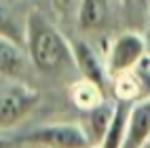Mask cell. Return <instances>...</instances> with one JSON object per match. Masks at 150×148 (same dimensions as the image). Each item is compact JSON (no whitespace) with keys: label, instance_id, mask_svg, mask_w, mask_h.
<instances>
[{"label":"cell","instance_id":"obj_19","mask_svg":"<svg viewBox=\"0 0 150 148\" xmlns=\"http://www.w3.org/2000/svg\"><path fill=\"white\" fill-rule=\"evenodd\" d=\"M148 4H150V0H148Z\"/></svg>","mask_w":150,"mask_h":148},{"label":"cell","instance_id":"obj_18","mask_svg":"<svg viewBox=\"0 0 150 148\" xmlns=\"http://www.w3.org/2000/svg\"><path fill=\"white\" fill-rule=\"evenodd\" d=\"M142 148H150V137H148V140H146V144H144Z\"/></svg>","mask_w":150,"mask_h":148},{"label":"cell","instance_id":"obj_17","mask_svg":"<svg viewBox=\"0 0 150 148\" xmlns=\"http://www.w3.org/2000/svg\"><path fill=\"white\" fill-rule=\"evenodd\" d=\"M62 4H72V0H59Z\"/></svg>","mask_w":150,"mask_h":148},{"label":"cell","instance_id":"obj_13","mask_svg":"<svg viewBox=\"0 0 150 148\" xmlns=\"http://www.w3.org/2000/svg\"><path fill=\"white\" fill-rule=\"evenodd\" d=\"M0 36L11 38L13 42L25 47V21L19 23L4 2H0Z\"/></svg>","mask_w":150,"mask_h":148},{"label":"cell","instance_id":"obj_15","mask_svg":"<svg viewBox=\"0 0 150 148\" xmlns=\"http://www.w3.org/2000/svg\"><path fill=\"white\" fill-rule=\"evenodd\" d=\"M125 2H131V4H148V0H125Z\"/></svg>","mask_w":150,"mask_h":148},{"label":"cell","instance_id":"obj_5","mask_svg":"<svg viewBox=\"0 0 150 148\" xmlns=\"http://www.w3.org/2000/svg\"><path fill=\"white\" fill-rule=\"evenodd\" d=\"M70 42H72L74 64H76V70L81 72V78H87V81L95 83L97 87H102L106 91L108 83L112 81L108 72L106 57L87 40H70Z\"/></svg>","mask_w":150,"mask_h":148},{"label":"cell","instance_id":"obj_7","mask_svg":"<svg viewBox=\"0 0 150 148\" xmlns=\"http://www.w3.org/2000/svg\"><path fill=\"white\" fill-rule=\"evenodd\" d=\"M30 55L25 47L13 42L11 38L0 36V74L11 78V81H19V74L28 70Z\"/></svg>","mask_w":150,"mask_h":148},{"label":"cell","instance_id":"obj_9","mask_svg":"<svg viewBox=\"0 0 150 148\" xmlns=\"http://www.w3.org/2000/svg\"><path fill=\"white\" fill-rule=\"evenodd\" d=\"M114 106L116 102H108L104 100L99 106L91 108L87 114V121H85V131L89 135V140H91L93 146H99L104 140V135L108 131V127H110V121H112V114H114Z\"/></svg>","mask_w":150,"mask_h":148},{"label":"cell","instance_id":"obj_1","mask_svg":"<svg viewBox=\"0 0 150 148\" xmlns=\"http://www.w3.org/2000/svg\"><path fill=\"white\" fill-rule=\"evenodd\" d=\"M25 51L32 66L45 74L76 68L72 42L40 11H32L25 17Z\"/></svg>","mask_w":150,"mask_h":148},{"label":"cell","instance_id":"obj_10","mask_svg":"<svg viewBox=\"0 0 150 148\" xmlns=\"http://www.w3.org/2000/svg\"><path fill=\"white\" fill-rule=\"evenodd\" d=\"M129 112H131V104L129 102H116L114 114L110 127L102 140V148H123L125 137H127V127H129Z\"/></svg>","mask_w":150,"mask_h":148},{"label":"cell","instance_id":"obj_11","mask_svg":"<svg viewBox=\"0 0 150 148\" xmlns=\"http://www.w3.org/2000/svg\"><path fill=\"white\" fill-rule=\"evenodd\" d=\"M70 97L76 108H81L83 112H89L91 108L99 106L106 97H104V89L97 87L95 83L87 81V78H81L76 81L72 87H70Z\"/></svg>","mask_w":150,"mask_h":148},{"label":"cell","instance_id":"obj_14","mask_svg":"<svg viewBox=\"0 0 150 148\" xmlns=\"http://www.w3.org/2000/svg\"><path fill=\"white\" fill-rule=\"evenodd\" d=\"M17 144L15 137H4V135H0V148H8V146H13Z\"/></svg>","mask_w":150,"mask_h":148},{"label":"cell","instance_id":"obj_16","mask_svg":"<svg viewBox=\"0 0 150 148\" xmlns=\"http://www.w3.org/2000/svg\"><path fill=\"white\" fill-rule=\"evenodd\" d=\"M146 40H148V45H150V13H148V34H146Z\"/></svg>","mask_w":150,"mask_h":148},{"label":"cell","instance_id":"obj_2","mask_svg":"<svg viewBox=\"0 0 150 148\" xmlns=\"http://www.w3.org/2000/svg\"><path fill=\"white\" fill-rule=\"evenodd\" d=\"M17 142L38 144L42 148H89L93 146L81 123H51L36 127L17 137Z\"/></svg>","mask_w":150,"mask_h":148},{"label":"cell","instance_id":"obj_3","mask_svg":"<svg viewBox=\"0 0 150 148\" xmlns=\"http://www.w3.org/2000/svg\"><path fill=\"white\" fill-rule=\"evenodd\" d=\"M146 55H148V40L139 32L127 30V32H121L118 36H114V40L106 53L110 78L131 72Z\"/></svg>","mask_w":150,"mask_h":148},{"label":"cell","instance_id":"obj_4","mask_svg":"<svg viewBox=\"0 0 150 148\" xmlns=\"http://www.w3.org/2000/svg\"><path fill=\"white\" fill-rule=\"evenodd\" d=\"M40 93L21 81H8L0 89V129L13 127L36 108Z\"/></svg>","mask_w":150,"mask_h":148},{"label":"cell","instance_id":"obj_6","mask_svg":"<svg viewBox=\"0 0 150 148\" xmlns=\"http://www.w3.org/2000/svg\"><path fill=\"white\" fill-rule=\"evenodd\" d=\"M150 137V95L131 104L129 127L123 148H142Z\"/></svg>","mask_w":150,"mask_h":148},{"label":"cell","instance_id":"obj_8","mask_svg":"<svg viewBox=\"0 0 150 148\" xmlns=\"http://www.w3.org/2000/svg\"><path fill=\"white\" fill-rule=\"evenodd\" d=\"M78 28L83 32H99L110 17V0H78Z\"/></svg>","mask_w":150,"mask_h":148},{"label":"cell","instance_id":"obj_12","mask_svg":"<svg viewBox=\"0 0 150 148\" xmlns=\"http://www.w3.org/2000/svg\"><path fill=\"white\" fill-rule=\"evenodd\" d=\"M112 89H114V97L116 102H129L133 104L142 97H148L142 83H139L137 74L131 70V72H125V74H118L112 78Z\"/></svg>","mask_w":150,"mask_h":148}]
</instances>
